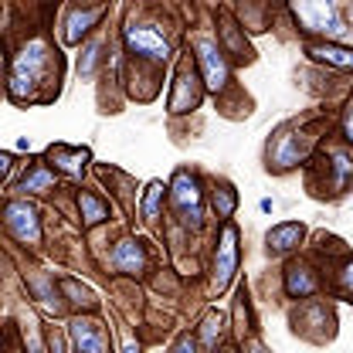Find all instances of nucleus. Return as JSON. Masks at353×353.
Listing matches in <instances>:
<instances>
[{"instance_id": "nucleus-1", "label": "nucleus", "mask_w": 353, "mask_h": 353, "mask_svg": "<svg viewBox=\"0 0 353 353\" xmlns=\"http://www.w3.org/2000/svg\"><path fill=\"white\" fill-rule=\"evenodd\" d=\"M51 75V51L44 41H28L21 48V54L14 58V72H10V95L17 102L34 99V92L44 79Z\"/></svg>"}, {"instance_id": "nucleus-2", "label": "nucleus", "mask_w": 353, "mask_h": 353, "mask_svg": "<svg viewBox=\"0 0 353 353\" xmlns=\"http://www.w3.org/2000/svg\"><path fill=\"white\" fill-rule=\"evenodd\" d=\"M292 10L316 34H330V38H343L347 34V24H343V17H340V10L333 3H296Z\"/></svg>"}, {"instance_id": "nucleus-3", "label": "nucleus", "mask_w": 353, "mask_h": 353, "mask_svg": "<svg viewBox=\"0 0 353 353\" xmlns=\"http://www.w3.org/2000/svg\"><path fill=\"white\" fill-rule=\"evenodd\" d=\"M170 197H174L176 211H180V218L187 221V224H201L204 218V201H201V187H197V176L187 174V170H180L174 176V183H170Z\"/></svg>"}, {"instance_id": "nucleus-4", "label": "nucleus", "mask_w": 353, "mask_h": 353, "mask_svg": "<svg viewBox=\"0 0 353 353\" xmlns=\"http://www.w3.org/2000/svg\"><path fill=\"white\" fill-rule=\"evenodd\" d=\"M3 221L10 228V234L24 245H38L41 241V221H38V208L28 201H10L3 208Z\"/></svg>"}, {"instance_id": "nucleus-5", "label": "nucleus", "mask_w": 353, "mask_h": 353, "mask_svg": "<svg viewBox=\"0 0 353 353\" xmlns=\"http://www.w3.org/2000/svg\"><path fill=\"white\" fill-rule=\"evenodd\" d=\"M126 44H130V51L143 54V58H153V61H167L170 58L167 38L157 28H146V24H130L126 28Z\"/></svg>"}, {"instance_id": "nucleus-6", "label": "nucleus", "mask_w": 353, "mask_h": 353, "mask_svg": "<svg viewBox=\"0 0 353 353\" xmlns=\"http://www.w3.org/2000/svg\"><path fill=\"white\" fill-rule=\"evenodd\" d=\"M234 268H238V231L228 224L224 234H221V245L214 252V289L224 292L234 279Z\"/></svg>"}, {"instance_id": "nucleus-7", "label": "nucleus", "mask_w": 353, "mask_h": 353, "mask_svg": "<svg viewBox=\"0 0 353 353\" xmlns=\"http://www.w3.org/2000/svg\"><path fill=\"white\" fill-rule=\"evenodd\" d=\"M68 333H72V343L79 353H109V336H105L102 323H95V319H72Z\"/></svg>"}, {"instance_id": "nucleus-8", "label": "nucleus", "mask_w": 353, "mask_h": 353, "mask_svg": "<svg viewBox=\"0 0 353 353\" xmlns=\"http://www.w3.org/2000/svg\"><path fill=\"white\" fill-rule=\"evenodd\" d=\"M197 58H201V68H204V85L211 88V92L224 88V82H228V65L221 58L218 44L211 41V38H197Z\"/></svg>"}, {"instance_id": "nucleus-9", "label": "nucleus", "mask_w": 353, "mask_h": 353, "mask_svg": "<svg viewBox=\"0 0 353 353\" xmlns=\"http://www.w3.org/2000/svg\"><path fill=\"white\" fill-rule=\"evenodd\" d=\"M48 160L65 170L68 176H82L85 174V163H88V150H68V146H51L48 150Z\"/></svg>"}, {"instance_id": "nucleus-10", "label": "nucleus", "mask_w": 353, "mask_h": 353, "mask_svg": "<svg viewBox=\"0 0 353 353\" xmlns=\"http://www.w3.org/2000/svg\"><path fill=\"white\" fill-rule=\"evenodd\" d=\"M105 14V7H85V10H72L68 14V21H65V41L68 44H79L82 41V34H85L88 28L99 21Z\"/></svg>"}, {"instance_id": "nucleus-11", "label": "nucleus", "mask_w": 353, "mask_h": 353, "mask_svg": "<svg viewBox=\"0 0 353 353\" xmlns=\"http://www.w3.org/2000/svg\"><path fill=\"white\" fill-rule=\"evenodd\" d=\"M299 238H303V224H279V228L268 231L265 241H268L272 255H285V252H292L299 245Z\"/></svg>"}, {"instance_id": "nucleus-12", "label": "nucleus", "mask_w": 353, "mask_h": 353, "mask_svg": "<svg viewBox=\"0 0 353 353\" xmlns=\"http://www.w3.org/2000/svg\"><path fill=\"white\" fill-rule=\"evenodd\" d=\"M112 265H116L119 272L139 275V272L146 268V259H143V252H139L136 241H119V245L112 248Z\"/></svg>"}, {"instance_id": "nucleus-13", "label": "nucleus", "mask_w": 353, "mask_h": 353, "mask_svg": "<svg viewBox=\"0 0 353 353\" xmlns=\"http://www.w3.org/2000/svg\"><path fill=\"white\" fill-rule=\"evenodd\" d=\"M285 292L296 296V299L316 292V279H312V272H309L306 265H292V268L285 272Z\"/></svg>"}, {"instance_id": "nucleus-14", "label": "nucleus", "mask_w": 353, "mask_h": 353, "mask_svg": "<svg viewBox=\"0 0 353 353\" xmlns=\"http://www.w3.org/2000/svg\"><path fill=\"white\" fill-rule=\"evenodd\" d=\"M197 99H201V92H197V85H194V75L183 72L180 82H176L174 99H170V112H187V109H194Z\"/></svg>"}, {"instance_id": "nucleus-15", "label": "nucleus", "mask_w": 353, "mask_h": 353, "mask_svg": "<svg viewBox=\"0 0 353 353\" xmlns=\"http://www.w3.org/2000/svg\"><path fill=\"white\" fill-rule=\"evenodd\" d=\"M309 54L316 61H326V65H336V68H353V51L340 48V44H312Z\"/></svg>"}, {"instance_id": "nucleus-16", "label": "nucleus", "mask_w": 353, "mask_h": 353, "mask_svg": "<svg viewBox=\"0 0 353 353\" xmlns=\"http://www.w3.org/2000/svg\"><path fill=\"white\" fill-rule=\"evenodd\" d=\"M51 187H54V174L44 163H38L31 174L21 180V190H28V194H41V190H51Z\"/></svg>"}, {"instance_id": "nucleus-17", "label": "nucleus", "mask_w": 353, "mask_h": 353, "mask_svg": "<svg viewBox=\"0 0 353 353\" xmlns=\"http://www.w3.org/2000/svg\"><path fill=\"white\" fill-rule=\"evenodd\" d=\"M79 208H82L85 224H99V221L109 218V208H105L99 197H92V194H79Z\"/></svg>"}, {"instance_id": "nucleus-18", "label": "nucleus", "mask_w": 353, "mask_h": 353, "mask_svg": "<svg viewBox=\"0 0 353 353\" xmlns=\"http://www.w3.org/2000/svg\"><path fill=\"white\" fill-rule=\"evenodd\" d=\"M163 190H167V187H163L160 180H153V183L146 187V197H143V214H146V218H157V214H160V197H163Z\"/></svg>"}, {"instance_id": "nucleus-19", "label": "nucleus", "mask_w": 353, "mask_h": 353, "mask_svg": "<svg viewBox=\"0 0 353 353\" xmlns=\"http://www.w3.org/2000/svg\"><path fill=\"white\" fill-rule=\"evenodd\" d=\"M234 204H238V194L231 187H218L214 190V211H218L221 218H231L234 214Z\"/></svg>"}, {"instance_id": "nucleus-20", "label": "nucleus", "mask_w": 353, "mask_h": 353, "mask_svg": "<svg viewBox=\"0 0 353 353\" xmlns=\"http://www.w3.org/2000/svg\"><path fill=\"white\" fill-rule=\"evenodd\" d=\"M299 157H303V146H296L292 136H282V143H279V150H275V160H279L282 167H289V163H296Z\"/></svg>"}, {"instance_id": "nucleus-21", "label": "nucleus", "mask_w": 353, "mask_h": 353, "mask_svg": "<svg viewBox=\"0 0 353 353\" xmlns=\"http://www.w3.org/2000/svg\"><path fill=\"white\" fill-rule=\"evenodd\" d=\"M333 174H336V187H347V180H353V163L347 153L333 157Z\"/></svg>"}, {"instance_id": "nucleus-22", "label": "nucleus", "mask_w": 353, "mask_h": 353, "mask_svg": "<svg viewBox=\"0 0 353 353\" xmlns=\"http://www.w3.org/2000/svg\"><path fill=\"white\" fill-rule=\"evenodd\" d=\"M218 333H221V319L211 312L208 319H204V330H201V340H204V347H214L218 343Z\"/></svg>"}, {"instance_id": "nucleus-23", "label": "nucleus", "mask_w": 353, "mask_h": 353, "mask_svg": "<svg viewBox=\"0 0 353 353\" xmlns=\"http://www.w3.org/2000/svg\"><path fill=\"white\" fill-rule=\"evenodd\" d=\"M99 51H102V44H92V48L85 51V58H82V65H79V68H82V75H88V72L95 68V58H99Z\"/></svg>"}, {"instance_id": "nucleus-24", "label": "nucleus", "mask_w": 353, "mask_h": 353, "mask_svg": "<svg viewBox=\"0 0 353 353\" xmlns=\"http://www.w3.org/2000/svg\"><path fill=\"white\" fill-rule=\"evenodd\" d=\"M174 353H197V343H194L190 336H183V340L176 343V350H174Z\"/></svg>"}, {"instance_id": "nucleus-25", "label": "nucleus", "mask_w": 353, "mask_h": 353, "mask_svg": "<svg viewBox=\"0 0 353 353\" xmlns=\"http://www.w3.org/2000/svg\"><path fill=\"white\" fill-rule=\"evenodd\" d=\"M10 163H14V160H10V153H0V176L10 174Z\"/></svg>"}, {"instance_id": "nucleus-26", "label": "nucleus", "mask_w": 353, "mask_h": 353, "mask_svg": "<svg viewBox=\"0 0 353 353\" xmlns=\"http://www.w3.org/2000/svg\"><path fill=\"white\" fill-rule=\"evenodd\" d=\"M343 130H347V139L353 143V105L347 109V119H343Z\"/></svg>"}, {"instance_id": "nucleus-27", "label": "nucleus", "mask_w": 353, "mask_h": 353, "mask_svg": "<svg viewBox=\"0 0 353 353\" xmlns=\"http://www.w3.org/2000/svg\"><path fill=\"white\" fill-rule=\"evenodd\" d=\"M51 353H65V340L61 336H51Z\"/></svg>"}, {"instance_id": "nucleus-28", "label": "nucleus", "mask_w": 353, "mask_h": 353, "mask_svg": "<svg viewBox=\"0 0 353 353\" xmlns=\"http://www.w3.org/2000/svg\"><path fill=\"white\" fill-rule=\"evenodd\" d=\"M123 353H139V347H136V343H132V340H130V343L123 347Z\"/></svg>"}, {"instance_id": "nucleus-29", "label": "nucleus", "mask_w": 353, "mask_h": 353, "mask_svg": "<svg viewBox=\"0 0 353 353\" xmlns=\"http://www.w3.org/2000/svg\"><path fill=\"white\" fill-rule=\"evenodd\" d=\"M259 353H268V350H259Z\"/></svg>"}]
</instances>
